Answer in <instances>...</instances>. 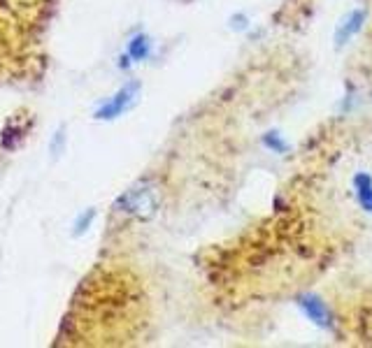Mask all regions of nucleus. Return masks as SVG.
<instances>
[{
  "mask_svg": "<svg viewBox=\"0 0 372 348\" xmlns=\"http://www.w3.org/2000/svg\"><path fill=\"white\" fill-rule=\"evenodd\" d=\"M351 193H354L356 207L363 214H372V174L358 170L351 177Z\"/></svg>",
  "mask_w": 372,
  "mask_h": 348,
  "instance_id": "obj_5",
  "label": "nucleus"
},
{
  "mask_svg": "<svg viewBox=\"0 0 372 348\" xmlns=\"http://www.w3.org/2000/svg\"><path fill=\"white\" fill-rule=\"evenodd\" d=\"M93 218H96V211H93V209H89V211H86L84 214V216L82 218H79L77 220V232H84L86 230V227H89V223H91V220Z\"/></svg>",
  "mask_w": 372,
  "mask_h": 348,
  "instance_id": "obj_9",
  "label": "nucleus"
},
{
  "mask_svg": "<svg viewBox=\"0 0 372 348\" xmlns=\"http://www.w3.org/2000/svg\"><path fill=\"white\" fill-rule=\"evenodd\" d=\"M365 21H368V12H365L363 8H356L351 10L347 17L342 19L340 24H337L335 28V35H333V42L337 49H342V46H347L351 40H354L358 33L363 31Z\"/></svg>",
  "mask_w": 372,
  "mask_h": 348,
  "instance_id": "obj_4",
  "label": "nucleus"
},
{
  "mask_svg": "<svg viewBox=\"0 0 372 348\" xmlns=\"http://www.w3.org/2000/svg\"><path fill=\"white\" fill-rule=\"evenodd\" d=\"M137 93H140V84H126L121 91L115 93L108 103H105L101 110L96 112V119H101V121H112V119L121 116L124 112H128L133 105H135L137 100Z\"/></svg>",
  "mask_w": 372,
  "mask_h": 348,
  "instance_id": "obj_3",
  "label": "nucleus"
},
{
  "mask_svg": "<svg viewBox=\"0 0 372 348\" xmlns=\"http://www.w3.org/2000/svg\"><path fill=\"white\" fill-rule=\"evenodd\" d=\"M296 306H298V311L303 313V318L307 320L310 325H314L316 330L328 332V334H333L337 330V316H335L333 306L326 302L321 295H316V293H301V295L296 297Z\"/></svg>",
  "mask_w": 372,
  "mask_h": 348,
  "instance_id": "obj_2",
  "label": "nucleus"
},
{
  "mask_svg": "<svg viewBox=\"0 0 372 348\" xmlns=\"http://www.w3.org/2000/svg\"><path fill=\"white\" fill-rule=\"evenodd\" d=\"M151 53V40L144 35V33H137L135 37H130L128 49H126V56L121 58V68H128L130 63H142L147 61Z\"/></svg>",
  "mask_w": 372,
  "mask_h": 348,
  "instance_id": "obj_6",
  "label": "nucleus"
},
{
  "mask_svg": "<svg viewBox=\"0 0 372 348\" xmlns=\"http://www.w3.org/2000/svg\"><path fill=\"white\" fill-rule=\"evenodd\" d=\"M261 144H263L265 151L272 153V156H284V153L291 151V144L287 142V137H284L277 128L265 130L261 135Z\"/></svg>",
  "mask_w": 372,
  "mask_h": 348,
  "instance_id": "obj_7",
  "label": "nucleus"
},
{
  "mask_svg": "<svg viewBox=\"0 0 372 348\" xmlns=\"http://www.w3.org/2000/svg\"><path fill=\"white\" fill-rule=\"evenodd\" d=\"M115 207L126 216L149 220L156 216L158 207H161V191L156 189L154 182H137L117 200Z\"/></svg>",
  "mask_w": 372,
  "mask_h": 348,
  "instance_id": "obj_1",
  "label": "nucleus"
},
{
  "mask_svg": "<svg viewBox=\"0 0 372 348\" xmlns=\"http://www.w3.org/2000/svg\"><path fill=\"white\" fill-rule=\"evenodd\" d=\"M228 26H230V31H235V33H247L251 26V19L247 17V12H235V15L228 19Z\"/></svg>",
  "mask_w": 372,
  "mask_h": 348,
  "instance_id": "obj_8",
  "label": "nucleus"
}]
</instances>
